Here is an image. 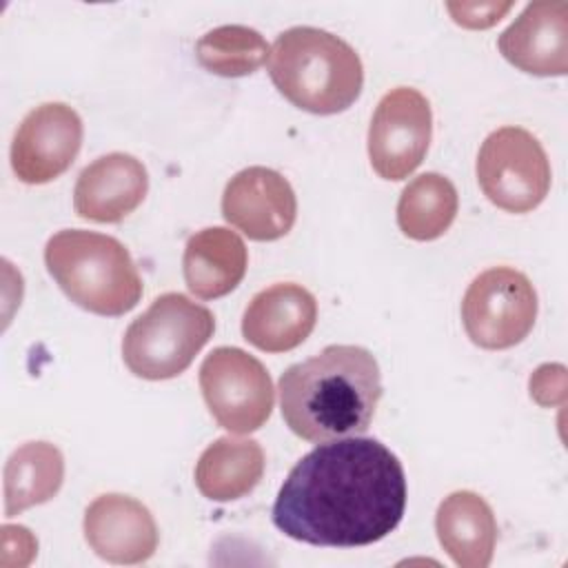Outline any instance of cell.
I'll return each mask as SVG.
<instances>
[{
    "instance_id": "obj_21",
    "label": "cell",
    "mask_w": 568,
    "mask_h": 568,
    "mask_svg": "<svg viewBox=\"0 0 568 568\" xmlns=\"http://www.w3.org/2000/svg\"><path fill=\"white\" fill-rule=\"evenodd\" d=\"M197 62L215 75L242 78L255 73L271 58L264 36L244 24H222L206 31L195 44Z\"/></svg>"
},
{
    "instance_id": "obj_10",
    "label": "cell",
    "mask_w": 568,
    "mask_h": 568,
    "mask_svg": "<svg viewBox=\"0 0 568 568\" xmlns=\"http://www.w3.org/2000/svg\"><path fill=\"white\" fill-rule=\"evenodd\" d=\"M82 146V120L64 102H44L29 111L11 142V169L24 184H44L62 175Z\"/></svg>"
},
{
    "instance_id": "obj_12",
    "label": "cell",
    "mask_w": 568,
    "mask_h": 568,
    "mask_svg": "<svg viewBox=\"0 0 568 568\" xmlns=\"http://www.w3.org/2000/svg\"><path fill=\"white\" fill-rule=\"evenodd\" d=\"M84 539L111 564H142L158 550V526L151 510L120 493L95 497L84 510Z\"/></svg>"
},
{
    "instance_id": "obj_9",
    "label": "cell",
    "mask_w": 568,
    "mask_h": 568,
    "mask_svg": "<svg viewBox=\"0 0 568 568\" xmlns=\"http://www.w3.org/2000/svg\"><path fill=\"white\" fill-rule=\"evenodd\" d=\"M433 135L426 95L410 87L390 89L377 104L368 129V158L384 180L408 178L424 160Z\"/></svg>"
},
{
    "instance_id": "obj_20",
    "label": "cell",
    "mask_w": 568,
    "mask_h": 568,
    "mask_svg": "<svg viewBox=\"0 0 568 568\" xmlns=\"http://www.w3.org/2000/svg\"><path fill=\"white\" fill-rule=\"evenodd\" d=\"M457 209L459 197L453 182L439 173H422L399 195L397 224L410 240H437L455 222Z\"/></svg>"
},
{
    "instance_id": "obj_4",
    "label": "cell",
    "mask_w": 568,
    "mask_h": 568,
    "mask_svg": "<svg viewBox=\"0 0 568 568\" xmlns=\"http://www.w3.org/2000/svg\"><path fill=\"white\" fill-rule=\"evenodd\" d=\"M44 264L64 295L80 308L118 317L135 308L142 277L131 253L111 235L64 229L49 237Z\"/></svg>"
},
{
    "instance_id": "obj_18",
    "label": "cell",
    "mask_w": 568,
    "mask_h": 568,
    "mask_svg": "<svg viewBox=\"0 0 568 568\" xmlns=\"http://www.w3.org/2000/svg\"><path fill=\"white\" fill-rule=\"evenodd\" d=\"M264 450L255 439L220 437L195 464V486L211 501L248 495L264 475Z\"/></svg>"
},
{
    "instance_id": "obj_22",
    "label": "cell",
    "mask_w": 568,
    "mask_h": 568,
    "mask_svg": "<svg viewBox=\"0 0 568 568\" xmlns=\"http://www.w3.org/2000/svg\"><path fill=\"white\" fill-rule=\"evenodd\" d=\"M530 397L541 406L564 404L566 368L561 364H544L530 377Z\"/></svg>"
},
{
    "instance_id": "obj_13",
    "label": "cell",
    "mask_w": 568,
    "mask_h": 568,
    "mask_svg": "<svg viewBox=\"0 0 568 568\" xmlns=\"http://www.w3.org/2000/svg\"><path fill=\"white\" fill-rule=\"evenodd\" d=\"M499 53L532 75L568 71V2L535 0L497 40Z\"/></svg>"
},
{
    "instance_id": "obj_8",
    "label": "cell",
    "mask_w": 568,
    "mask_h": 568,
    "mask_svg": "<svg viewBox=\"0 0 568 568\" xmlns=\"http://www.w3.org/2000/svg\"><path fill=\"white\" fill-rule=\"evenodd\" d=\"M537 293L530 280L510 266L479 273L462 300V320L473 344L504 351L519 344L535 324Z\"/></svg>"
},
{
    "instance_id": "obj_19",
    "label": "cell",
    "mask_w": 568,
    "mask_h": 568,
    "mask_svg": "<svg viewBox=\"0 0 568 568\" xmlns=\"http://www.w3.org/2000/svg\"><path fill=\"white\" fill-rule=\"evenodd\" d=\"M64 457L49 442H29L11 453L4 464V515L49 501L62 486Z\"/></svg>"
},
{
    "instance_id": "obj_1",
    "label": "cell",
    "mask_w": 568,
    "mask_h": 568,
    "mask_svg": "<svg viewBox=\"0 0 568 568\" xmlns=\"http://www.w3.org/2000/svg\"><path fill=\"white\" fill-rule=\"evenodd\" d=\"M406 508L399 459L373 437L331 439L304 455L273 504V524L311 546L355 548L393 532Z\"/></svg>"
},
{
    "instance_id": "obj_17",
    "label": "cell",
    "mask_w": 568,
    "mask_h": 568,
    "mask_svg": "<svg viewBox=\"0 0 568 568\" xmlns=\"http://www.w3.org/2000/svg\"><path fill=\"white\" fill-rule=\"evenodd\" d=\"M248 253L242 237L224 226H209L189 237L182 257L184 282L200 300L229 295L244 277Z\"/></svg>"
},
{
    "instance_id": "obj_3",
    "label": "cell",
    "mask_w": 568,
    "mask_h": 568,
    "mask_svg": "<svg viewBox=\"0 0 568 568\" xmlns=\"http://www.w3.org/2000/svg\"><path fill=\"white\" fill-rule=\"evenodd\" d=\"M268 73L291 104L315 115L348 109L364 87L357 51L315 27H293L280 33L271 49Z\"/></svg>"
},
{
    "instance_id": "obj_6",
    "label": "cell",
    "mask_w": 568,
    "mask_h": 568,
    "mask_svg": "<svg viewBox=\"0 0 568 568\" xmlns=\"http://www.w3.org/2000/svg\"><path fill=\"white\" fill-rule=\"evenodd\" d=\"M477 180L484 195L497 209L528 213L548 195L550 162L530 131L501 126L479 149Z\"/></svg>"
},
{
    "instance_id": "obj_15",
    "label": "cell",
    "mask_w": 568,
    "mask_h": 568,
    "mask_svg": "<svg viewBox=\"0 0 568 568\" xmlns=\"http://www.w3.org/2000/svg\"><path fill=\"white\" fill-rule=\"evenodd\" d=\"M317 322V302L300 284L284 282L260 291L242 317V335L266 353H284L300 346Z\"/></svg>"
},
{
    "instance_id": "obj_16",
    "label": "cell",
    "mask_w": 568,
    "mask_h": 568,
    "mask_svg": "<svg viewBox=\"0 0 568 568\" xmlns=\"http://www.w3.org/2000/svg\"><path fill=\"white\" fill-rule=\"evenodd\" d=\"M435 530L442 548L459 568H486L497 544V521L473 490H455L437 508Z\"/></svg>"
},
{
    "instance_id": "obj_23",
    "label": "cell",
    "mask_w": 568,
    "mask_h": 568,
    "mask_svg": "<svg viewBox=\"0 0 568 568\" xmlns=\"http://www.w3.org/2000/svg\"><path fill=\"white\" fill-rule=\"evenodd\" d=\"M513 7V2H448L446 9L453 13V20L468 29H486L501 20V16Z\"/></svg>"
},
{
    "instance_id": "obj_5",
    "label": "cell",
    "mask_w": 568,
    "mask_h": 568,
    "mask_svg": "<svg viewBox=\"0 0 568 568\" xmlns=\"http://www.w3.org/2000/svg\"><path fill=\"white\" fill-rule=\"evenodd\" d=\"M213 313L182 293H164L135 317L122 339V359L142 379L184 373L213 337Z\"/></svg>"
},
{
    "instance_id": "obj_7",
    "label": "cell",
    "mask_w": 568,
    "mask_h": 568,
    "mask_svg": "<svg viewBox=\"0 0 568 568\" xmlns=\"http://www.w3.org/2000/svg\"><path fill=\"white\" fill-rule=\"evenodd\" d=\"M200 388L213 419L237 435L264 426L275 404V388L264 364L235 346L213 348L204 357Z\"/></svg>"
},
{
    "instance_id": "obj_14",
    "label": "cell",
    "mask_w": 568,
    "mask_h": 568,
    "mask_svg": "<svg viewBox=\"0 0 568 568\" xmlns=\"http://www.w3.org/2000/svg\"><path fill=\"white\" fill-rule=\"evenodd\" d=\"M149 191L144 164L129 153H106L82 169L73 189L80 217L115 224L133 213Z\"/></svg>"
},
{
    "instance_id": "obj_2",
    "label": "cell",
    "mask_w": 568,
    "mask_h": 568,
    "mask_svg": "<svg viewBox=\"0 0 568 568\" xmlns=\"http://www.w3.org/2000/svg\"><path fill=\"white\" fill-rule=\"evenodd\" d=\"M280 410L306 442H331L368 430L382 399L375 355L353 344H331L280 377Z\"/></svg>"
},
{
    "instance_id": "obj_11",
    "label": "cell",
    "mask_w": 568,
    "mask_h": 568,
    "mask_svg": "<svg viewBox=\"0 0 568 568\" xmlns=\"http://www.w3.org/2000/svg\"><path fill=\"white\" fill-rule=\"evenodd\" d=\"M222 215L248 240L273 242L295 224V191L282 173L266 166H248L226 182Z\"/></svg>"
}]
</instances>
